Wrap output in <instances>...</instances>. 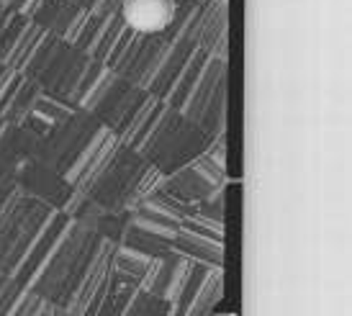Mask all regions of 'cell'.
I'll use <instances>...</instances> for the list:
<instances>
[{
	"label": "cell",
	"instance_id": "3957f363",
	"mask_svg": "<svg viewBox=\"0 0 352 316\" xmlns=\"http://www.w3.org/2000/svg\"><path fill=\"white\" fill-rule=\"evenodd\" d=\"M190 273H193V262H190V260L177 262V267L173 270V278H170V283H167V288H165V298L173 306H177V301L183 296L188 280H190Z\"/></svg>",
	"mask_w": 352,
	"mask_h": 316
},
{
	"label": "cell",
	"instance_id": "7a4b0ae2",
	"mask_svg": "<svg viewBox=\"0 0 352 316\" xmlns=\"http://www.w3.org/2000/svg\"><path fill=\"white\" fill-rule=\"evenodd\" d=\"M219 288H221V273L214 270V275L201 283L196 298H193V301H190V306H188L186 316H201L204 314V308L208 306V304H214L216 298H219Z\"/></svg>",
	"mask_w": 352,
	"mask_h": 316
},
{
	"label": "cell",
	"instance_id": "6da1fadb",
	"mask_svg": "<svg viewBox=\"0 0 352 316\" xmlns=\"http://www.w3.org/2000/svg\"><path fill=\"white\" fill-rule=\"evenodd\" d=\"M175 16V0H126L124 21L137 31H160Z\"/></svg>",
	"mask_w": 352,
	"mask_h": 316
}]
</instances>
